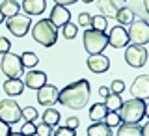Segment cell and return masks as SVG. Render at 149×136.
I'll return each instance as SVG.
<instances>
[{"instance_id":"6da1fadb","label":"cell","mask_w":149,"mask_h":136,"mask_svg":"<svg viewBox=\"0 0 149 136\" xmlns=\"http://www.w3.org/2000/svg\"><path fill=\"white\" fill-rule=\"evenodd\" d=\"M90 82L86 78H80V80L65 86L62 91H58V101L71 110H82L90 101Z\"/></svg>"},{"instance_id":"7a4b0ae2","label":"cell","mask_w":149,"mask_h":136,"mask_svg":"<svg viewBox=\"0 0 149 136\" xmlns=\"http://www.w3.org/2000/svg\"><path fill=\"white\" fill-rule=\"evenodd\" d=\"M146 114H147L146 101L136 99V97H132L129 101H123L119 106V118L123 123H140L146 118Z\"/></svg>"},{"instance_id":"3957f363","label":"cell","mask_w":149,"mask_h":136,"mask_svg":"<svg viewBox=\"0 0 149 136\" xmlns=\"http://www.w3.org/2000/svg\"><path fill=\"white\" fill-rule=\"evenodd\" d=\"M32 37H34L39 45H43V47L49 49V47L56 45V41H58V28H56L49 19H41V21H37L34 24V28H32Z\"/></svg>"},{"instance_id":"277c9868","label":"cell","mask_w":149,"mask_h":136,"mask_svg":"<svg viewBox=\"0 0 149 136\" xmlns=\"http://www.w3.org/2000/svg\"><path fill=\"white\" fill-rule=\"evenodd\" d=\"M108 47V37L104 32L99 30H86L84 32V49L88 54H101Z\"/></svg>"},{"instance_id":"5b68a950","label":"cell","mask_w":149,"mask_h":136,"mask_svg":"<svg viewBox=\"0 0 149 136\" xmlns=\"http://www.w3.org/2000/svg\"><path fill=\"white\" fill-rule=\"evenodd\" d=\"M129 43L132 45H147L149 43V24L146 19H134L127 30Z\"/></svg>"},{"instance_id":"8992f818","label":"cell","mask_w":149,"mask_h":136,"mask_svg":"<svg viewBox=\"0 0 149 136\" xmlns=\"http://www.w3.org/2000/svg\"><path fill=\"white\" fill-rule=\"evenodd\" d=\"M0 69L8 78H21L24 75V65L21 62V56L6 52L2 54V62H0Z\"/></svg>"},{"instance_id":"52a82bcc","label":"cell","mask_w":149,"mask_h":136,"mask_svg":"<svg viewBox=\"0 0 149 136\" xmlns=\"http://www.w3.org/2000/svg\"><path fill=\"white\" fill-rule=\"evenodd\" d=\"M125 62L130 67H143L147 63V49L143 45H127V49H125Z\"/></svg>"},{"instance_id":"ba28073f","label":"cell","mask_w":149,"mask_h":136,"mask_svg":"<svg viewBox=\"0 0 149 136\" xmlns=\"http://www.w3.org/2000/svg\"><path fill=\"white\" fill-rule=\"evenodd\" d=\"M0 119L8 125H13L21 119V106L13 99H2L0 101Z\"/></svg>"},{"instance_id":"9c48e42d","label":"cell","mask_w":149,"mask_h":136,"mask_svg":"<svg viewBox=\"0 0 149 136\" xmlns=\"http://www.w3.org/2000/svg\"><path fill=\"white\" fill-rule=\"evenodd\" d=\"M30 24H32V19L28 15H21V13L8 17V22H6L8 30L15 37H24L28 34V30H30Z\"/></svg>"},{"instance_id":"30bf717a","label":"cell","mask_w":149,"mask_h":136,"mask_svg":"<svg viewBox=\"0 0 149 136\" xmlns=\"http://www.w3.org/2000/svg\"><path fill=\"white\" fill-rule=\"evenodd\" d=\"M86 65H88V69H90L91 73L102 75V73H106L110 69V58L104 56L102 52L101 54H90L88 60H86Z\"/></svg>"},{"instance_id":"8fae6325","label":"cell","mask_w":149,"mask_h":136,"mask_svg":"<svg viewBox=\"0 0 149 136\" xmlns=\"http://www.w3.org/2000/svg\"><path fill=\"white\" fill-rule=\"evenodd\" d=\"M108 37V45L110 47H114V49H123V47H127L129 45V36H127V28L125 26H114L110 30V34L106 36Z\"/></svg>"},{"instance_id":"7c38bea8","label":"cell","mask_w":149,"mask_h":136,"mask_svg":"<svg viewBox=\"0 0 149 136\" xmlns=\"http://www.w3.org/2000/svg\"><path fill=\"white\" fill-rule=\"evenodd\" d=\"M58 101V88L54 84H43L37 90V103L43 106H50Z\"/></svg>"},{"instance_id":"4fadbf2b","label":"cell","mask_w":149,"mask_h":136,"mask_svg":"<svg viewBox=\"0 0 149 136\" xmlns=\"http://www.w3.org/2000/svg\"><path fill=\"white\" fill-rule=\"evenodd\" d=\"M130 93H132V97L142 99V101L149 99V77H147V75H140L136 80L132 82V86H130Z\"/></svg>"},{"instance_id":"5bb4252c","label":"cell","mask_w":149,"mask_h":136,"mask_svg":"<svg viewBox=\"0 0 149 136\" xmlns=\"http://www.w3.org/2000/svg\"><path fill=\"white\" fill-rule=\"evenodd\" d=\"M49 21L52 22L56 28H62L63 24H67L69 21H71V13H69V9L65 6H60V4H56L52 8V11H50V17Z\"/></svg>"},{"instance_id":"9a60e30c","label":"cell","mask_w":149,"mask_h":136,"mask_svg":"<svg viewBox=\"0 0 149 136\" xmlns=\"http://www.w3.org/2000/svg\"><path fill=\"white\" fill-rule=\"evenodd\" d=\"M118 136H147V125L140 127L138 123H119Z\"/></svg>"},{"instance_id":"2e32d148","label":"cell","mask_w":149,"mask_h":136,"mask_svg":"<svg viewBox=\"0 0 149 136\" xmlns=\"http://www.w3.org/2000/svg\"><path fill=\"white\" fill-rule=\"evenodd\" d=\"M24 86L32 88V90H39L43 84H47V75L43 71H34V69H30L26 75H24Z\"/></svg>"},{"instance_id":"e0dca14e","label":"cell","mask_w":149,"mask_h":136,"mask_svg":"<svg viewBox=\"0 0 149 136\" xmlns=\"http://www.w3.org/2000/svg\"><path fill=\"white\" fill-rule=\"evenodd\" d=\"M21 8L24 9L28 17L30 15H41L47 8V0H22Z\"/></svg>"},{"instance_id":"ac0fdd59","label":"cell","mask_w":149,"mask_h":136,"mask_svg":"<svg viewBox=\"0 0 149 136\" xmlns=\"http://www.w3.org/2000/svg\"><path fill=\"white\" fill-rule=\"evenodd\" d=\"M2 88L9 97H17L24 91V82H22L21 78H8V80L2 84Z\"/></svg>"},{"instance_id":"d6986e66","label":"cell","mask_w":149,"mask_h":136,"mask_svg":"<svg viewBox=\"0 0 149 136\" xmlns=\"http://www.w3.org/2000/svg\"><path fill=\"white\" fill-rule=\"evenodd\" d=\"M0 11L4 17H13L21 11V4L17 0H0Z\"/></svg>"},{"instance_id":"ffe728a7","label":"cell","mask_w":149,"mask_h":136,"mask_svg":"<svg viewBox=\"0 0 149 136\" xmlns=\"http://www.w3.org/2000/svg\"><path fill=\"white\" fill-rule=\"evenodd\" d=\"M88 136H112V127H108L106 123H102V121H97V123H93L88 127L86 130Z\"/></svg>"},{"instance_id":"44dd1931","label":"cell","mask_w":149,"mask_h":136,"mask_svg":"<svg viewBox=\"0 0 149 136\" xmlns=\"http://www.w3.org/2000/svg\"><path fill=\"white\" fill-rule=\"evenodd\" d=\"M97 6H99V11L102 13V17H116V13H118V6H116L112 0H97Z\"/></svg>"},{"instance_id":"7402d4cb","label":"cell","mask_w":149,"mask_h":136,"mask_svg":"<svg viewBox=\"0 0 149 136\" xmlns=\"http://www.w3.org/2000/svg\"><path fill=\"white\" fill-rule=\"evenodd\" d=\"M116 21H118L119 22V24L121 26H125V24H130V22H132L134 21V11H132V9H130V8H119L118 9V13H116Z\"/></svg>"},{"instance_id":"603a6c76","label":"cell","mask_w":149,"mask_h":136,"mask_svg":"<svg viewBox=\"0 0 149 136\" xmlns=\"http://www.w3.org/2000/svg\"><path fill=\"white\" fill-rule=\"evenodd\" d=\"M106 106H104V103H95V105H91V110H90V119L91 121H102L104 119V116H106Z\"/></svg>"},{"instance_id":"cb8c5ba5","label":"cell","mask_w":149,"mask_h":136,"mask_svg":"<svg viewBox=\"0 0 149 136\" xmlns=\"http://www.w3.org/2000/svg\"><path fill=\"white\" fill-rule=\"evenodd\" d=\"M104 106H106V110H110V112H118L119 110V106H121V95H118V93H108V95L104 97Z\"/></svg>"},{"instance_id":"d4e9b609","label":"cell","mask_w":149,"mask_h":136,"mask_svg":"<svg viewBox=\"0 0 149 136\" xmlns=\"http://www.w3.org/2000/svg\"><path fill=\"white\" fill-rule=\"evenodd\" d=\"M43 123L50 125V127L58 125V123H60V112L54 110V108H47L45 114H43Z\"/></svg>"},{"instance_id":"484cf974","label":"cell","mask_w":149,"mask_h":136,"mask_svg":"<svg viewBox=\"0 0 149 136\" xmlns=\"http://www.w3.org/2000/svg\"><path fill=\"white\" fill-rule=\"evenodd\" d=\"M21 62H22V65H24V67L34 69L39 60H37V54H36V52H30V50H26V52L21 54Z\"/></svg>"},{"instance_id":"4316f807","label":"cell","mask_w":149,"mask_h":136,"mask_svg":"<svg viewBox=\"0 0 149 136\" xmlns=\"http://www.w3.org/2000/svg\"><path fill=\"white\" fill-rule=\"evenodd\" d=\"M90 26L93 28V30L104 32V30H106V26H108V19H106V17H102V15H93V17H91Z\"/></svg>"},{"instance_id":"83f0119b","label":"cell","mask_w":149,"mask_h":136,"mask_svg":"<svg viewBox=\"0 0 149 136\" xmlns=\"http://www.w3.org/2000/svg\"><path fill=\"white\" fill-rule=\"evenodd\" d=\"M77 24H74V22H71L69 21L67 24H63L62 26V34H63V37L65 39H74V37H77Z\"/></svg>"},{"instance_id":"f1b7e54d","label":"cell","mask_w":149,"mask_h":136,"mask_svg":"<svg viewBox=\"0 0 149 136\" xmlns=\"http://www.w3.org/2000/svg\"><path fill=\"white\" fill-rule=\"evenodd\" d=\"M102 121H104V123L108 125V127H118V125L121 123V118H119V114H118V112H110V110H108Z\"/></svg>"},{"instance_id":"f546056e","label":"cell","mask_w":149,"mask_h":136,"mask_svg":"<svg viewBox=\"0 0 149 136\" xmlns=\"http://www.w3.org/2000/svg\"><path fill=\"white\" fill-rule=\"evenodd\" d=\"M21 118H24L26 121H36V119H37V110L34 108V106L21 108Z\"/></svg>"},{"instance_id":"4dcf8cb0","label":"cell","mask_w":149,"mask_h":136,"mask_svg":"<svg viewBox=\"0 0 149 136\" xmlns=\"http://www.w3.org/2000/svg\"><path fill=\"white\" fill-rule=\"evenodd\" d=\"M36 134L37 136H52V127L47 123H39V125H36Z\"/></svg>"},{"instance_id":"1f68e13d","label":"cell","mask_w":149,"mask_h":136,"mask_svg":"<svg viewBox=\"0 0 149 136\" xmlns=\"http://www.w3.org/2000/svg\"><path fill=\"white\" fill-rule=\"evenodd\" d=\"M21 134L22 136H34L36 134V123L34 121H26V123L21 127Z\"/></svg>"},{"instance_id":"d6a6232c","label":"cell","mask_w":149,"mask_h":136,"mask_svg":"<svg viewBox=\"0 0 149 136\" xmlns=\"http://www.w3.org/2000/svg\"><path fill=\"white\" fill-rule=\"evenodd\" d=\"M110 91L112 93H118V95H121V93L125 91V82L123 80H114L110 84Z\"/></svg>"},{"instance_id":"836d02e7","label":"cell","mask_w":149,"mask_h":136,"mask_svg":"<svg viewBox=\"0 0 149 136\" xmlns=\"http://www.w3.org/2000/svg\"><path fill=\"white\" fill-rule=\"evenodd\" d=\"M52 136H74V130L69 127H58L52 133Z\"/></svg>"},{"instance_id":"e575fe53","label":"cell","mask_w":149,"mask_h":136,"mask_svg":"<svg viewBox=\"0 0 149 136\" xmlns=\"http://www.w3.org/2000/svg\"><path fill=\"white\" fill-rule=\"evenodd\" d=\"M90 22H91V15H90V13L82 11L80 15H78V26H90Z\"/></svg>"},{"instance_id":"d590c367","label":"cell","mask_w":149,"mask_h":136,"mask_svg":"<svg viewBox=\"0 0 149 136\" xmlns=\"http://www.w3.org/2000/svg\"><path fill=\"white\" fill-rule=\"evenodd\" d=\"M9 49H11V43H9L8 37H0V56L9 52Z\"/></svg>"},{"instance_id":"8d00e7d4","label":"cell","mask_w":149,"mask_h":136,"mask_svg":"<svg viewBox=\"0 0 149 136\" xmlns=\"http://www.w3.org/2000/svg\"><path fill=\"white\" fill-rule=\"evenodd\" d=\"M123 2H130V4H134V6L140 2V4H142V13L147 17V13H149V2H147V0H123Z\"/></svg>"},{"instance_id":"74e56055","label":"cell","mask_w":149,"mask_h":136,"mask_svg":"<svg viewBox=\"0 0 149 136\" xmlns=\"http://www.w3.org/2000/svg\"><path fill=\"white\" fill-rule=\"evenodd\" d=\"M78 125H80V121H78V118H74V116L67 118V121H65V127H69V129H73V130H77Z\"/></svg>"},{"instance_id":"f35d334b","label":"cell","mask_w":149,"mask_h":136,"mask_svg":"<svg viewBox=\"0 0 149 136\" xmlns=\"http://www.w3.org/2000/svg\"><path fill=\"white\" fill-rule=\"evenodd\" d=\"M9 133H11L9 125H8V123H4V121L0 119V136H9Z\"/></svg>"},{"instance_id":"ab89813d","label":"cell","mask_w":149,"mask_h":136,"mask_svg":"<svg viewBox=\"0 0 149 136\" xmlns=\"http://www.w3.org/2000/svg\"><path fill=\"white\" fill-rule=\"evenodd\" d=\"M56 4H60V6H71V4H77V0H54Z\"/></svg>"},{"instance_id":"60d3db41","label":"cell","mask_w":149,"mask_h":136,"mask_svg":"<svg viewBox=\"0 0 149 136\" xmlns=\"http://www.w3.org/2000/svg\"><path fill=\"white\" fill-rule=\"evenodd\" d=\"M108 93H110V88H106V86H101V88H99V95H101V97H106Z\"/></svg>"},{"instance_id":"b9f144b4","label":"cell","mask_w":149,"mask_h":136,"mask_svg":"<svg viewBox=\"0 0 149 136\" xmlns=\"http://www.w3.org/2000/svg\"><path fill=\"white\" fill-rule=\"evenodd\" d=\"M112 2H114V4H116V6H118V8H123V4H125L123 0H112Z\"/></svg>"},{"instance_id":"7bdbcfd3","label":"cell","mask_w":149,"mask_h":136,"mask_svg":"<svg viewBox=\"0 0 149 136\" xmlns=\"http://www.w3.org/2000/svg\"><path fill=\"white\" fill-rule=\"evenodd\" d=\"M80 2H84V4H91V2H95V0H80Z\"/></svg>"},{"instance_id":"ee69618b","label":"cell","mask_w":149,"mask_h":136,"mask_svg":"<svg viewBox=\"0 0 149 136\" xmlns=\"http://www.w3.org/2000/svg\"><path fill=\"white\" fill-rule=\"evenodd\" d=\"M4 19H6V17H4V15H2V11H0V24L4 22Z\"/></svg>"},{"instance_id":"f6af8a7d","label":"cell","mask_w":149,"mask_h":136,"mask_svg":"<svg viewBox=\"0 0 149 136\" xmlns=\"http://www.w3.org/2000/svg\"><path fill=\"white\" fill-rule=\"evenodd\" d=\"M9 136H22L21 133H9Z\"/></svg>"}]
</instances>
